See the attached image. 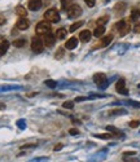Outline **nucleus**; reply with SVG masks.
Instances as JSON below:
<instances>
[{
	"label": "nucleus",
	"instance_id": "obj_28",
	"mask_svg": "<svg viewBox=\"0 0 140 162\" xmlns=\"http://www.w3.org/2000/svg\"><path fill=\"white\" fill-rule=\"evenodd\" d=\"M46 84H47L48 87H51V88H55V87L57 86V82H55V80H47Z\"/></svg>",
	"mask_w": 140,
	"mask_h": 162
},
{
	"label": "nucleus",
	"instance_id": "obj_20",
	"mask_svg": "<svg viewBox=\"0 0 140 162\" xmlns=\"http://www.w3.org/2000/svg\"><path fill=\"white\" fill-rule=\"evenodd\" d=\"M80 26H83V21H78V22H75V24H73L70 27H69V31L70 33H73V31H75L78 27H80Z\"/></svg>",
	"mask_w": 140,
	"mask_h": 162
},
{
	"label": "nucleus",
	"instance_id": "obj_34",
	"mask_svg": "<svg viewBox=\"0 0 140 162\" xmlns=\"http://www.w3.org/2000/svg\"><path fill=\"white\" fill-rule=\"evenodd\" d=\"M134 31H135V33H140V24H136V25L134 26Z\"/></svg>",
	"mask_w": 140,
	"mask_h": 162
},
{
	"label": "nucleus",
	"instance_id": "obj_6",
	"mask_svg": "<svg viewBox=\"0 0 140 162\" xmlns=\"http://www.w3.org/2000/svg\"><path fill=\"white\" fill-rule=\"evenodd\" d=\"M43 43H44V46L46 47H52L53 44L56 43V36L52 35V34H47V35H44V38H43Z\"/></svg>",
	"mask_w": 140,
	"mask_h": 162
},
{
	"label": "nucleus",
	"instance_id": "obj_38",
	"mask_svg": "<svg viewBox=\"0 0 140 162\" xmlns=\"http://www.w3.org/2000/svg\"><path fill=\"white\" fill-rule=\"evenodd\" d=\"M61 148H62V144H57L55 146V151H58V149H61Z\"/></svg>",
	"mask_w": 140,
	"mask_h": 162
},
{
	"label": "nucleus",
	"instance_id": "obj_39",
	"mask_svg": "<svg viewBox=\"0 0 140 162\" xmlns=\"http://www.w3.org/2000/svg\"><path fill=\"white\" fill-rule=\"evenodd\" d=\"M5 109V104H3V102H0V110H4Z\"/></svg>",
	"mask_w": 140,
	"mask_h": 162
},
{
	"label": "nucleus",
	"instance_id": "obj_26",
	"mask_svg": "<svg viewBox=\"0 0 140 162\" xmlns=\"http://www.w3.org/2000/svg\"><path fill=\"white\" fill-rule=\"evenodd\" d=\"M62 106H64L65 109H73V106H74V102H71V101H65L64 104H62Z\"/></svg>",
	"mask_w": 140,
	"mask_h": 162
},
{
	"label": "nucleus",
	"instance_id": "obj_32",
	"mask_svg": "<svg viewBox=\"0 0 140 162\" xmlns=\"http://www.w3.org/2000/svg\"><path fill=\"white\" fill-rule=\"evenodd\" d=\"M84 3H86L88 7H93L95 3H96V0H84Z\"/></svg>",
	"mask_w": 140,
	"mask_h": 162
},
{
	"label": "nucleus",
	"instance_id": "obj_12",
	"mask_svg": "<svg viewBox=\"0 0 140 162\" xmlns=\"http://www.w3.org/2000/svg\"><path fill=\"white\" fill-rule=\"evenodd\" d=\"M8 48H9V42L8 40H3L2 43H0V57H3L7 53Z\"/></svg>",
	"mask_w": 140,
	"mask_h": 162
},
{
	"label": "nucleus",
	"instance_id": "obj_37",
	"mask_svg": "<svg viewBox=\"0 0 140 162\" xmlns=\"http://www.w3.org/2000/svg\"><path fill=\"white\" fill-rule=\"evenodd\" d=\"M84 100H87V97H77V99H75V101H78V102L84 101Z\"/></svg>",
	"mask_w": 140,
	"mask_h": 162
},
{
	"label": "nucleus",
	"instance_id": "obj_19",
	"mask_svg": "<svg viewBox=\"0 0 140 162\" xmlns=\"http://www.w3.org/2000/svg\"><path fill=\"white\" fill-rule=\"evenodd\" d=\"M108 21H109V16H102V17H100V18L96 21V25H97V26H104Z\"/></svg>",
	"mask_w": 140,
	"mask_h": 162
},
{
	"label": "nucleus",
	"instance_id": "obj_16",
	"mask_svg": "<svg viewBox=\"0 0 140 162\" xmlns=\"http://www.w3.org/2000/svg\"><path fill=\"white\" fill-rule=\"evenodd\" d=\"M104 33H105V27L104 26H97L93 30V35L96 36V38H101V36L104 35Z\"/></svg>",
	"mask_w": 140,
	"mask_h": 162
},
{
	"label": "nucleus",
	"instance_id": "obj_11",
	"mask_svg": "<svg viewBox=\"0 0 140 162\" xmlns=\"http://www.w3.org/2000/svg\"><path fill=\"white\" fill-rule=\"evenodd\" d=\"M91 31L90 30H83V31H80L79 34V38H80V42H83V43H87V42H90L91 40Z\"/></svg>",
	"mask_w": 140,
	"mask_h": 162
},
{
	"label": "nucleus",
	"instance_id": "obj_21",
	"mask_svg": "<svg viewBox=\"0 0 140 162\" xmlns=\"http://www.w3.org/2000/svg\"><path fill=\"white\" fill-rule=\"evenodd\" d=\"M129 31H130V26L126 24V25H124V26L121 29V30H120V35H121V36H123V35H126Z\"/></svg>",
	"mask_w": 140,
	"mask_h": 162
},
{
	"label": "nucleus",
	"instance_id": "obj_14",
	"mask_svg": "<svg viewBox=\"0 0 140 162\" xmlns=\"http://www.w3.org/2000/svg\"><path fill=\"white\" fill-rule=\"evenodd\" d=\"M16 13L18 14V17H21V18H25V17L27 16L26 8H25V7H22V5H18V7H17V8H16Z\"/></svg>",
	"mask_w": 140,
	"mask_h": 162
},
{
	"label": "nucleus",
	"instance_id": "obj_7",
	"mask_svg": "<svg viewBox=\"0 0 140 162\" xmlns=\"http://www.w3.org/2000/svg\"><path fill=\"white\" fill-rule=\"evenodd\" d=\"M29 9L35 12V11H39L42 8V0H29Z\"/></svg>",
	"mask_w": 140,
	"mask_h": 162
},
{
	"label": "nucleus",
	"instance_id": "obj_3",
	"mask_svg": "<svg viewBox=\"0 0 140 162\" xmlns=\"http://www.w3.org/2000/svg\"><path fill=\"white\" fill-rule=\"evenodd\" d=\"M44 48V43L40 38H38V36H35V38L31 39V49H33V52L35 53H40L42 51Z\"/></svg>",
	"mask_w": 140,
	"mask_h": 162
},
{
	"label": "nucleus",
	"instance_id": "obj_29",
	"mask_svg": "<svg viewBox=\"0 0 140 162\" xmlns=\"http://www.w3.org/2000/svg\"><path fill=\"white\" fill-rule=\"evenodd\" d=\"M36 144H25V145H21V149H30V148H35Z\"/></svg>",
	"mask_w": 140,
	"mask_h": 162
},
{
	"label": "nucleus",
	"instance_id": "obj_9",
	"mask_svg": "<svg viewBox=\"0 0 140 162\" xmlns=\"http://www.w3.org/2000/svg\"><path fill=\"white\" fill-rule=\"evenodd\" d=\"M124 84H126V82H124V79H120L118 82H117L115 84V90L118 93H122V95H127V90H126V87H124Z\"/></svg>",
	"mask_w": 140,
	"mask_h": 162
},
{
	"label": "nucleus",
	"instance_id": "obj_33",
	"mask_svg": "<svg viewBox=\"0 0 140 162\" xmlns=\"http://www.w3.org/2000/svg\"><path fill=\"white\" fill-rule=\"evenodd\" d=\"M69 134H70V135H78L79 131H78L77 128H70V130H69Z\"/></svg>",
	"mask_w": 140,
	"mask_h": 162
},
{
	"label": "nucleus",
	"instance_id": "obj_24",
	"mask_svg": "<svg viewBox=\"0 0 140 162\" xmlns=\"http://www.w3.org/2000/svg\"><path fill=\"white\" fill-rule=\"evenodd\" d=\"M114 11L115 12H123L124 11V3H118V4H117L115 5V8H114Z\"/></svg>",
	"mask_w": 140,
	"mask_h": 162
},
{
	"label": "nucleus",
	"instance_id": "obj_15",
	"mask_svg": "<svg viewBox=\"0 0 140 162\" xmlns=\"http://www.w3.org/2000/svg\"><path fill=\"white\" fill-rule=\"evenodd\" d=\"M66 34H68V30L64 27H60L56 33V39H65L66 38Z\"/></svg>",
	"mask_w": 140,
	"mask_h": 162
},
{
	"label": "nucleus",
	"instance_id": "obj_40",
	"mask_svg": "<svg viewBox=\"0 0 140 162\" xmlns=\"http://www.w3.org/2000/svg\"><path fill=\"white\" fill-rule=\"evenodd\" d=\"M106 2H109V0H106Z\"/></svg>",
	"mask_w": 140,
	"mask_h": 162
},
{
	"label": "nucleus",
	"instance_id": "obj_8",
	"mask_svg": "<svg viewBox=\"0 0 140 162\" xmlns=\"http://www.w3.org/2000/svg\"><path fill=\"white\" fill-rule=\"evenodd\" d=\"M29 26H30V21L27 18H20L16 24V27L18 30H26V29H29Z\"/></svg>",
	"mask_w": 140,
	"mask_h": 162
},
{
	"label": "nucleus",
	"instance_id": "obj_17",
	"mask_svg": "<svg viewBox=\"0 0 140 162\" xmlns=\"http://www.w3.org/2000/svg\"><path fill=\"white\" fill-rule=\"evenodd\" d=\"M106 130L112 132V135H113V136H122V132H120L118 128H115V127H113V126H108Z\"/></svg>",
	"mask_w": 140,
	"mask_h": 162
},
{
	"label": "nucleus",
	"instance_id": "obj_5",
	"mask_svg": "<svg viewBox=\"0 0 140 162\" xmlns=\"http://www.w3.org/2000/svg\"><path fill=\"white\" fill-rule=\"evenodd\" d=\"M93 82L101 88L105 87L106 86V75L104 73H96V74L93 75Z\"/></svg>",
	"mask_w": 140,
	"mask_h": 162
},
{
	"label": "nucleus",
	"instance_id": "obj_10",
	"mask_svg": "<svg viewBox=\"0 0 140 162\" xmlns=\"http://www.w3.org/2000/svg\"><path fill=\"white\" fill-rule=\"evenodd\" d=\"M77 46H78V39L77 38H70L69 40H66V43H65V48L69 49V51L75 49Z\"/></svg>",
	"mask_w": 140,
	"mask_h": 162
},
{
	"label": "nucleus",
	"instance_id": "obj_1",
	"mask_svg": "<svg viewBox=\"0 0 140 162\" xmlns=\"http://www.w3.org/2000/svg\"><path fill=\"white\" fill-rule=\"evenodd\" d=\"M44 18H46V21L51 22V24H57L58 21H60V14H58L57 9L55 8H51L48 11H46V13H44Z\"/></svg>",
	"mask_w": 140,
	"mask_h": 162
},
{
	"label": "nucleus",
	"instance_id": "obj_27",
	"mask_svg": "<svg viewBox=\"0 0 140 162\" xmlns=\"http://www.w3.org/2000/svg\"><path fill=\"white\" fill-rule=\"evenodd\" d=\"M126 112H124L123 109H115V110H112L109 114H124Z\"/></svg>",
	"mask_w": 140,
	"mask_h": 162
},
{
	"label": "nucleus",
	"instance_id": "obj_35",
	"mask_svg": "<svg viewBox=\"0 0 140 162\" xmlns=\"http://www.w3.org/2000/svg\"><path fill=\"white\" fill-rule=\"evenodd\" d=\"M135 153H136V152H126V153L123 154V156H124V157H127V156H134Z\"/></svg>",
	"mask_w": 140,
	"mask_h": 162
},
{
	"label": "nucleus",
	"instance_id": "obj_18",
	"mask_svg": "<svg viewBox=\"0 0 140 162\" xmlns=\"http://www.w3.org/2000/svg\"><path fill=\"white\" fill-rule=\"evenodd\" d=\"M13 46L16 48H22V47L26 46V40L25 39H17V40L13 42Z\"/></svg>",
	"mask_w": 140,
	"mask_h": 162
},
{
	"label": "nucleus",
	"instance_id": "obj_13",
	"mask_svg": "<svg viewBox=\"0 0 140 162\" xmlns=\"http://www.w3.org/2000/svg\"><path fill=\"white\" fill-rule=\"evenodd\" d=\"M113 40V35H106V36H104V38L101 39V42H100V44L99 46H96V47H93V48H97V47H106L108 44Z\"/></svg>",
	"mask_w": 140,
	"mask_h": 162
},
{
	"label": "nucleus",
	"instance_id": "obj_4",
	"mask_svg": "<svg viewBox=\"0 0 140 162\" xmlns=\"http://www.w3.org/2000/svg\"><path fill=\"white\" fill-rule=\"evenodd\" d=\"M82 14V8L78 4H73L70 5V8L68 9V16L69 18H77Z\"/></svg>",
	"mask_w": 140,
	"mask_h": 162
},
{
	"label": "nucleus",
	"instance_id": "obj_22",
	"mask_svg": "<svg viewBox=\"0 0 140 162\" xmlns=\"http://www.w3.org/2000/svg\"><path fill=\"white\" fill-rule=\"evenodd\" d=\"M140 17V11H138V9H134L131 12V20H138Z\"/></svg>",
	"mask_w": 140,
	"mask_h": 162
},
{
	"label": "nucleus",
	"instance_id": "obj_25",
	"mask_svg": "<svg viewBox=\"0 0 140 162\" xmlns=\"http://www.w3.org/2000/svg\"><path fill=\"white\" fill-rule=\"evenodd\" d=\"M124 25H126V22H124V21L122 20V21H120V22H117V24L114 25V27H115V29H117V30H118V31H120V30H121V29H122V27H123Z\"/></svg>",
	"mask_w": 140,
	"mask_h": 162
},
{
	"label": "nucleus",
	"instance_id": "obj_23",
	"mask_svg": "<svg viewBox=\"0 0 140 162\" xmlns=\"http://www.w3.org/2000/svg\"><path fill=\"white\" fill-rule=\"evenodd\" d=\"M95 137H99V139H112L113 135L112 134H97V135H95Z\"/></svg>",
	"mask_w": 140,
	"mask_h": 162
},
{
	"label": "nucleus",
	"instance_id": "obj_2",
	"mask_svg": "<svg viewBox=\"0 0 140 162\" xmlns=\"http://www.w3.org/2000/svg\"><path fill=\"white\" fill-rule=\"evenodd\" d=\"M51 25L48 24L47 21H42V22H39L38 25H36V27H35V31H36V34H39V35H47V34H49L51 33Z\"/></svg>",
	"mask_w": 140,
	"mask_h": 162
},
{
	"label": "nucleus",
	"instance_id": "obj_30",
	"mask_svg": "<svg viewBox=\"0 0 140 162\" xmlns=\"http://www.w3.org/2000/svg\"><path fill=\"white\" fill-rule=\"evenodd\" d=\"M140 124V121H131L130 123H129V126L130 127H132V128H135V127H138Z\"/></svg>",
	"mask_w": 140,
	"mask_h": 162
},
{
	"label": "nucleus",
	"instance_id": "obj_36",
	"mask_svg": "<svg viewBox=\"0 0 140 162\" xmlns=\"http://www.w3.org/2000/svg\"><path fill=\"white\" fill-rule=\"evenodd\" d=\"M4 24H5V18L0 16V26H2V25H4Z\"/></svg>",
	"mask_w": 140,
	"mask_h": 162
},
{
	"label": "nucleus",
	"instance_id": "obj_31",
	"mask_svg": "<svg viewBox=\"0 0 140 162\" xmlns=\"http://www.w3.org/2000/svg\"><path fill=\"white\" fill-rule=\"evenodd\" d=\"M64 56V49L61 48V49H58L57 52H56V55H55V57L56 58H60V57H62Z\"/></svg>",
	"mask_w": 140,
	"mask_h": 162
}]
</instances>
